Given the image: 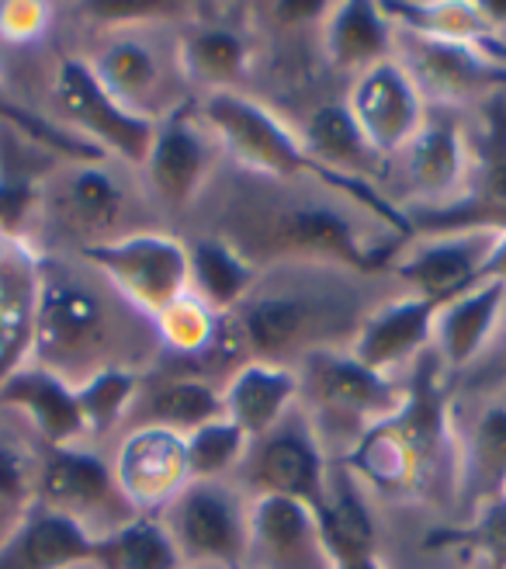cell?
Masks as SVG:
<instances>
[{
	"instance_id": "6da1fadb",
	"label": "cell",
	"mask_w": 506,
	"mask_h": 569,
	"mask_svg": "<svg viewBox=\"0 0 506 569\" xmlns=\"http://www.w3.org/2000/svg\"><path fill=\"white\" fill-rule=\"evenodd\" d=\"M361 271L330 264H271L261 268L253 292L222 323V337L205 365L271 361L295 368L320 348H351L368 302Z\"/></svg>"
},
{
	"instance_id": "7a4b0ae2",
	"label": "cell",
	"mask_w": 506,
	"mask_h": 569,
	"mask_svg": "<svg viewBox=\"0 0 506 569\" xmlns=\"http://www.w3.org/2000/svg\"><path fill=\"white\" fill-rule=\"evenodd\" d=\"M156 351L160 337L153 320L135 312L94 268L42 253L28 320V365L80 389L108 368L146 372V361Z\"/></svg>"
},
{
	"instance_id": "3957f363",
	"label": "cell",
	"mask_w": 506,
	"mask_h": 569,
	"mask_svg": "<svg viewBox=\"0 0 506 569\" xmlns=\"http://www.w3.org/2000/svg\"><path fill=\"white\" fill-rule=\"evenodd\" d=\"M452 392L455 386L431 348L413 365L403 407L375 423L336 466L388 500H455L458 438Z\"/></svg>"
},
{
	"instance_id": "277c9868",
	"label": "cell",
	"mask_w": 506,
	"mask_h": 569,
	"mask_svg": "<svg viewBox=\"0 0 506 569\" xmlns=\"http://www.w3.org/2000/svg\"><path fill=\"white\" fill-rule=\"evenodd\" d=\"M199 111L205 126L215 132L219 147L226 157H233L246 174L264 178V181H281V184H316L333 194L347 198L357 209L375 216L385 230L396 240H413V219L409 212L392 202V198L368 184V181H354L344 174H333L326 170L313 153L305 150V142L292 126L281 122L267 104L257 98L226 91V94H205L199 101Z\"/></svg>"
},
{
	"instance_id": "5b68a950",
	"label": "cell",
	"mask_w": 506,
	"mask_h": 569,
	"mask_svg": "<svg viewBox=\"0 0 506 569\" xmlns=\"http://www.w3.org/2000/svg\"><path fill=\"white\" fill-rule=\"evenodd\" d=\"M298 410L336 462L406 400V382L361 365L347 348H320L295 365Z\"/></svg>"
},
{
	"instance_id": "8992f818",
	"label": "cell",
	"mask_w": 506,
	"mask_h": 569,
	"mask_svg": "<svg viewBox=\"0 0 506 569\" xmlns=\"http://www.w3.org/2000/svg\"><path fill=\"white\" fill-rule=\"evenodd\" d=\"M153 24L156 21L111 24L108 36L91 49L88 67L101 88L132 116L160 122L188 101V94L171 88V83H181V88H188V83L178 67V39H156V32H150Z\"/></svg>"
},
{
	"instance_id": "52a82bcc",
	"label": "cell",
	"mask_w": 506,
	"mask_h": 569,
	"mask_svg": "<svg viewBox=\"0 0 506 569\" xmlns=\"http://www.w3.org/2000/svg\"><path fill=\"white\" fill-rule=\"evenodd\" d=\"M250 497L233 479H191L160 515L184 566L246 569Z\"/></svg>"
},
{
	"instance_id": "ba28073f",
	"label": "cell",
	"mask_w": 506,
	"mask_h": 569,
	"mask_svg": "<svg viewBox=\"0 0 506 569\" xmlns=\"http://www.w3.org/2000/svg\"><path fill=\"white\" fill-rule=\"evenodd\" d=\"M330 455L295 403L267 435L250 441L233 482L250 500L285 497L305 503L308 510H316V518H323L330 503Z\"/></svg>"
},
{
	"instance_id": "9c48e42d",
	"label": "cell",
	"mask_w": 506,
	"mask_h": 569,
	"mask_svg": "<svg viewBox=\"0 0 506 569\" xmlns=\"http://www.w3.org/2000/svg\"><path fill=\"white\" fill-rule=\"evenodd\" d=\"M77 253L135 312H143L153 323L191 289L188 243L156 230H135L119 240L83 247Z\"/></svg>"
},
{
	"instance_id": "30bf717a",
	"label": "cell",
	"mask_w": 506,
	"mask_h": 569,
	"mask_svg": "<svg viewBox=\"0 0 506 569\" xmlns=\"http://www.w3.org/2000/svg\"><path fill=\"white\" fill-rule=\"evenodd\" d=\"M36 503L55 510V515H67L98 542L135 518V510L119 490L111 462L91 445L42 448Z\"/></svg>"
},
{
	"instance_id": "8fae6325",
	"label": "cell",
	"mask_w": 506,
	"mask_h": 569,
	"mask_svg": "<svg viewBox=\"0 0 506 569\" xmlns=\"http://www.w3.org/2000/svg\"><path fill=\"white\" fill-rule=\"evenodd\" d=\"M52 101L60 108V119L73 129L77 139L98 147L108 160L143 170L150 147H153L156 122L132 116L129 108H122L111 98L91 73L88 60L63 56V60L55 63Z\"/></svg>"
},
{
	"instance_id": "7c38bea8",
	"label": "cell",
	"mask_w": 506,
	"mask_h": 569,
	"mask_svg": "<svg viewBox=\"0 0 506 569\" xmlns=\"http://www.w3.org/2000/svg\"><path fill=\"white\" fill-rule=\"evenodd\" d=\"M396 60L434 108L489 101L506 88V63L486 46L396 28Z\"/></svg>"
},
{
	"instance_id": "4fadbf2b",
	"label": "cell",
	"mask_w": 506,
	"mask_h": 569,
	"mask_svg": "<svg viewBox=\"0 0 506 569\" xmlns=\"http://www.w3.org/2000/svg\"><path fill=\"white\" fill-rule=\"evenodd\" d=\"M222 147L205 126L199 101L188 98L171 116H163L153 132V147L143 163L146 191L166 212H188L205 191Z\"/></svg>"
},
{
	"instance_id": "5bb4252c",
	"label": "cell",
	"mask_w": 506,
	"mask_h": 569,
	"mask_svg": "<svg viewBox=\"0 0 506 569\" xmlns=\"http://www.w3.org/2000/svg\"><path fill=\"white\" fill-rule=\"evenodd\" d=\"M42 206L55 212L63 230L77 240V250L119 240V226L129 212V191L111 160H73L70 170H55L42 191Z\"/></svg>"
},
{
	"instance_id": "9a60e30c",
	"label": "cell",
	"mask_w": 506,
	"mask_h": 569,
	"mask_svg": "<svg viewBox=\"0 0 506 569\" xmlns=\"http://www.w3.org/2000/svg\"><path fill=\"white\" fill-rule=\"evenodd\" d=\"M344 104L351 108L364 139L388 163L409 147L431 116V104L416 91L413 77L403 70L396 56L354 77V88Z\"/></svg>"
},
{
	"instance_id": "2e32d148",
	"label": "cell",
	"mask_w": 506,
	"mask_h": 569,
	"mask_svg": "<svg viewBox=\"0 0 506 569\" xmlns=\"http://www.w3.org/2000/svg\"><path fill=\"white\" fill-rule=\"evenodd\" d=\"M499 243V230H452L427 233L403 261H392L388 274H396L409 292L427 302H452L483 281V268L493 247Z\"/></svg>"
},
{
	"instance_id": "e0dca14e",
	"label": "cell",
	"mask_w": 506,
	"mask_h": 569,
	"mask_svg": "<svg viewBox=\"0 0 506 569\" xmlns=\"http://www.w3.org/2000/svg\"><path fill=\"white\" fill-rule=\"evenodd\" d=\"M111 472L135 515H163L191 482L184 435L166 427H132L111 455Z\"/></svg>"
},
{
	"instance_id": "ac0fdd59",
	"label": "cell",
	"mask_w": 506,
	"mask_h": 569,
	"mask_svg": "<svg viewBox=\"0 0 506 569\" xmlns=\"http://www.w3.org/2000/svg\"><path fill=\"white\" fill-rule=\"evenodd\" d=\"M475 396H479V403L472 407L468 420L455 417V503H462L465 518L486 500L506 493V382Z\"/></svg>"
},
{
	"instance_id": "d6986e66",
	"label": "cell",
	"mask_w": 506,
	"mask_h": 569,
	"mask_svg": "<svg viewBox=\"0 0 506 569\" xmlns=\"http://www.w3.org/2000/svg\"><path fill=\"white\" fill-rule=\"evenodd\" d=\"M246 569H336L316 510L285 497L253 500Z\"/></svg>"
},
{
	"instance_id": "ffe728a7",
	"label": "cell",
	"mask_w": 506,
	"mask_h": 569,
	"mask_svg": "<svg viewBox=\"0 0 506 569\" xmlns=\"http://www.w3.org/2000/svg\"><path fill=\"white\" fill-rule=\"evenodd\" d=\"M396 160H403L406 184L424 209L452 206L465 194L472 150H468V136L462 122L452 111L431 108L424 129L416 132V139Z\"/></svg>"
},
{
	"instance_id": "44dd1931",
	"label": "cell",
	"mask_w": 506,
	"mask_h": 569,
	"mask_svg": "<svg viewBox=\"0 0 506 569\" xmlns=\"http://www.w3.org/2000/svg\"><path fill=\"white\" fill-rule=\"evenodd\" d=\"M437 302H427L413 292L396 296V299H382L364 323L357 327L351 340V355L375 368L382 376L396 379L399 368H413L434 348V320H437Z\"/></svg>"
},
{
	"instance_id": "7402d4cb",
	"label": "cell",
	"mask_w": 506,
	"mask_h": 569,
	"mask_svg": "<svg viewBox=\"0 0 506 569\" xmlns=\"http://www.w3.org/2000/svg\"><path fill=\"white\" fill-rule=\"evenodd\" d=\"M0 407L18 410L32 423L42 448L91 445L77 389L39 365H28V361L14 365L11 372L0 379Z\"/></svg>"
},
{
	"instance_id": "603a6c76",
	"label": "cell",
	"mask_w": 506,
	"mask_h": 569,
	"mask_svg": "<svg viewBox=\"0 0 506 569\" xmlns=\"http://www.w3.org/2000/svg\"><path fill=\"white\" fill-rule=\"evenodd\" d=\"M506 312V284L483 281L465 296L444 302L434 320V355L452 386L486 355Z\"/></svg>"
},
{
	"instance_id": "cb8c5ba5",
	"label": "cell",
	"mask_w": 506,
	"mask_h": 569,
	"mask_svg": "<svg viewBox=\"0 0 506 569\" xmlns=\"http://www.w3.org/2000/svg\"><path fill=\"white\" fill-rule=\"evenodd\" d=\"M320 49L336 73L361 77L396 56V21L382 4L368 0L336 4L320 21Z\"/></svg>"
},
{
	"instance_id": "d4e9b609",
	"label": "cell",
	"mask_w": 506,
	"mask_h": 569,
	"mask_svg": "<svg viewBox=\"0 0 506 569\" xmlns=\"http://www.w3.org/2000/svg\"><path fill=\"white\" fill-rule=\"evenodd\" d=\"M178 67L188 88H202L205 94H243V83L253 73V42L233 24H194L178 36Z\"/></svg>"
},
{
	"instance_id": "484cf974",
	"label": "cell",
	"mask_w": 506,
	"mask_h": 569,
	"mask_svg": "<svg viewBox=\"0 0 506 569\" xmlns=\"http://www.w3.org/2000/svg\"><path fill=\"white\" fill-rule=\"evenodd\" d=\"M83 562H98V538L42 503L0 546V569H70Z\"/></svg>"
},
{
	"instance_id": "4316f807",
	"label": "cell",
	"mask_w": 506,
	"mask_h": 569,
	"mask_svg": "<svg viewBox=\"0 0 506 569\" xmlns=\"http://www.w3.org/2000/svg\"><path fill=\"white\" fill-rule=\"evenodd\" d=\"M298 403V376L289 365L243 361L222 382V407L226 417L253 441Z\"/></svg>"
},
{
	"instance_id": "83f0119b",
	"label": "cell",
	"mask_w": 506,
	"mask_h": 569,
	"mask_svg": "<svg viewBox=\"0 0 506 569\" xmlns=\"http://www.w3.org/2000/svg\"><path fill=\"white\" fill-rule=\"evenodd\" d=\"M226 417L222 407V386H215L209 376H163V379H143L139 400L129 413L135 427H166L174 435H191L199 427Z\"/></svg>"
},
{
	"instance_id": "f1b7e54d",
	"label": "cell",
	"mask_w": 506,
	"mask_h": 569,
	"mask_svg": "<svg viewBox=\"0 0 506 569\" xmlns=\"http://www.w3.org/2000/svg\"><path fill=\"white\" fill-rule=\"evenodd\" d=\"M302 142L326 170H333V174L368 181L378 188V181L388 170V160L375 153L372 142L364 139V132L357 129L351 108L344 101H326L313 108V116H308L305 132H302Z\"/></svg>"
},
{
	"instance_id": "f546056e",
	"label": "cell",
	"mask_w": 506,
	"mask_h": 569,
	"mask_svg": "<svg viewBox=\"0 0 506 569\" xmlns=\"http://www.w3.org/2000/svg\"><path fill=\"white\" fill-rule=\"evenodd\" d=\"M188 268H191V292L202 296L222 317H230L261 278V268L236 243H230L219 233L202 237L188 247Z\"/></svg>"
},
{
	"instance_id": "4dcf8cb0",
	"label": "cell",
	"mask_w": 506,
	"mask_h": 569,
	"mask_svg": "<svg viewBox=\"0 0 506 569\" xmlns=\"http://www.w3.org/2000/svg\"><path fill=\"white\" fill-rule=\"evenodd\" d=\"M101 569H181V556L160 515H135L129 525L98 542Z\"/></svg>"
},
{
	"instance_id": "1f68e13d",
	"label": "cell",
	"mask_w": 506,
	"mask_h": 569,
	"mask_svg": "<svg viewBox=\"0 0 506 569\" xmlns=\"http://www.w3.org/2000/svg\"><path fill=\"white\" fill-rule=\"evenodd\" d=\"M222 323H226V317L188 289L153 327L160 337V348L181 358H191V361H205L219 345Z\"/></svg>"
},
{
	"instance_id": "d6a6232c",
	"label": "cell",
	"mask_w": 506,
	"mask_h": 569,
	"mask_svg": "<svg viewBox=\"0 0 506 569\" xmlns=\"http://www.w3.org/2000/svg\"><path fill=\"white\" fill-rule=\"evenodd\" d=\"M143 379L146 372H135V368H108V372H98L77 389L91 441L111 435L122 420H129L139 400V389H143Z\"/></svg>"
},
{
	"instance_id": "836d02e7",
	"label": "cell",
	"mask_w": 506,
	"mask_h": 569,
	"mask_svg": "<svg viewBox=\"0 0 506 569\" xmlns=\"http://www.w3.org/2000/svg\"><path fill=\"white\" fill-rule=\"evenodd\" d=\"M427 546L431 549L458 546V549H468L475 562L506 569V493L486 500L483 507H475L462 528H444L431 535Z\"/></svg>"
},
{
	"instance_id": "e575fe53",
	"label": "cell",
	"mask_w": 506,
	"mask_h": 569,
	"mask_svg": "<svg viewBox=\"0 0 506 569\" xmlns=\"http://www.w3.org/2000/svg\"><path fill=\"white\" fill-rule=\"evenodd\" d=\"M188 445V469L191 479H233L243 455L250 448V438L230 417H219L199 431L184 438Z\"/></svg>"
},
{
	"instance_id": "d590c367",
	"label": "cell",
	"mask_w": 506,
	"mask_h": 569,
	"mask_svg": "<svg viewBox=\"0 0 506 569\" xmlns=\"http://www.w3.org/2000/svg\"><path fill=\"white\" fill-rule=\"evenodd\" d=\"M52 21L45 4H0V39L8 42H32Z\"/></svg>"
},
{
	"instance_id": "8d00e7d4",
	"label": "cell",
	"mask_w": 506,
	"mask_h": 569,
	"mask_svg": "<svg viewBox=\"0 0 506 569\" xmlns=\"http://www.w3.org/2000/svg\"><path fill=\"white\" fill-rule=\"evenodd\" d=\"M465 376H468V392H475V389L483 392V389H493V386L506 382V312H503V323H499V330L493 337V345L486 348V355L475 361Z\"/></svg>"
},
{
	"instance_id": "74e56055",
	"label": "cell",
	"mask_w": 506,
	"mask_h": 569,
	"mask_svg": "<svg viewBox=\"0 0 506 569\" xmlns=\"http://www.w3.org/2000/svg\"><path fill=\"white\" fill-rule=\"evenodd\" d=\"M32 507H36V503H32ZM32 507H24V503H18V500H11V497L0 493V546L8 542V535L21 525V518H24Z\"/></svg>"
},
{
	"instance_id": "f35d334b",
	"label": "cell",
	"mask_w": 506,
	"mask_h": 569,
	"mask_svg": "<svg viewBox=\"0 0 506 569\" xmlns=\"http://www.w3.org/2000/svg\"><path fill=\"white\" fill-rule=\"evenodd\" d=\"M336 569H385L378 552H361V556H344L336 559Z\"/></svg>"
},
{
	"instance_id": "ab89813d",
	"label": "cell",
	"mask_w": 506,
	"mask_h": 569,
	"mask_svg": "<svg viewBox=\"0 0 506 569\" xmlns=\"http://www.w3.org/2000/svg\"><path fill=\"white\" fill-rule=\"evenodd\" d=\"M70 569H101L98 562H83V566H70Z\"/></svg>"
},
{
	"instance_id": "60d3db41",
	"label": "cell",
	"mask_w": 506,
	"mask_h": 569,
	"mask_svg": "<svg viewBox=\"0 0 506 569\" xmlns=\"http://www.w3.org/2000/svg\"><path fill=\"white\" fill-rule=\"evenodd\" d=\"M475 569H499V566H486V562H475Z\"/></svg>"
},
{
	"instance_id": "b9f144b4",
	"label": "cell",
	"mask_w": 506,
	"mask_h": 569,
	"mask_svg": "<svg viewBox=\"0 0 506 569\" xmlns=\"http://www.w3.org/2000/svg\"><path fill=\"white\" fill-rule=\"evenodd\" d=\"M181 569H199V566H181Z\"/></svg>"
},
{
	"instance_id": "7bdbcfd3",
	"label": "cell",
	"mask_w": 506,
	"mask_h": 569,
	"mask_svg": "<svg viewBox=\"0 0 506 569\" xmlns=\"http://www.w3.org/2000/svg\"><path fill=\"white\" fill-rule=\"evenodd\" d=\"M0 108H4V104H0Z\"/></svg>"
}]
</instances>
